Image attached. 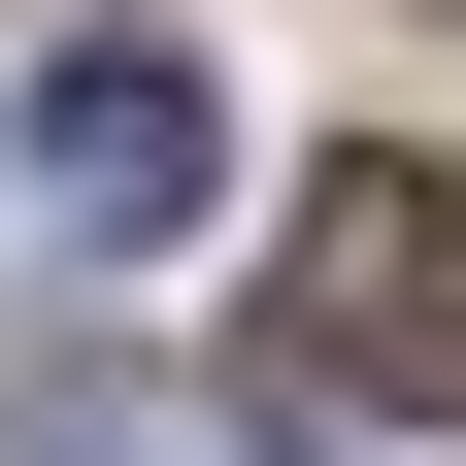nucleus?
I'll return each mask as SVG.
<instances>
[{
  "label": "nucleus",
  "instance_id": "nucleus-1",
  "mask_svg": "<svg viewBox=\"0 0 466 466\" xmlns=\"http://www.w3.org/2000/svg\"><path fill=\"white\" fill-rule=\"evenodd\" d=\"M267 333H300L333 400H466V200H433V167H300Z\"/></svg>",
  "mask_w": 466,
  "mask_h": 466
},
{
  "label": "nucleus",
  "instance_id": "nucleus-2",
  "mask_svg": "<svg viewBox=\"0 0 466 466\" xmlns=\"http://www.w3.org/2000/svg\"><path fill=\"white\" fill-rule=\"evenodd\" d=\"M200 200H233V100L167 67V34H67V67H34V233L134 267V233H200Z\"/></svg>",
  "mask_w": 466,
  "mask_h": 466
},
{
  "label": "nucleus",
  "instance_id": "nucleus-3",
  "mask_svg": "<svg viewBox=\"0 0 466 466\" xmlns=\"http://www.w3.org/2000/svg\"><path fill=\"white\" fill-rule=\"evenodd\" d=\"M34 466H267V433H200V400H67Z\"/></svg>",
  "mask_w": 466,
  "mask_h": 466
}]
</instances>
